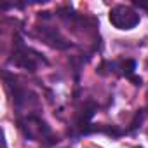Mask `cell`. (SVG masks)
<instances>
[{"instance_id": "3", "label": "cell", "mask_w": 148, "mask_h": 148, "mask_svg": "<svg viewBox=\"0 0 148 148\" xmlns=\"http://www.w3.org/2000/svg\"><path fill=\"white\" fill-rule=\"evenodd\" d=\"M40 37L49 44V45H52V47H58V49H64V47H68V42L56 32V30H51L49 26H42V30H40Z\"/></svg>"}, {"instance_id": "1", "label": "cell", "mask_w": 148, "mask_h": 148, "mask_svg": "<svg viewBox=\"0 0 148 148\" xmlns=\"http://www.w3.org/2000/svg\"><path fill=\"white\" fill-rule=\"evenodd\" d=\"M110 23L119 30H131L139 23V14L127 5H115L110 11Z\"/></svg>"}, {"instance_id": "5", "label": "cell", "mask_w": 148, "mask_h": 148, "mask_svg": "<svg viewBox=\"0 0 148 148\" xmlns=\"http://www.w3.org/2000/svg\"><path fill=\"white\" fill-rule=\"evenodd\" d=\"M136 5L141 7V9H148V4H143V2H136Z\"/></svg>"}, {"instance_id": "2", "label": "cell", "mask_w": 148, "mask_h": 148, "mask_svg": "<svg viewBox=\"0 0 148 148\" xmlns=\"http://www.w3.org/2000/svg\"><path fill=\"white\" fill-rule=\"evenodd\" d=\"M21 127L25 131L26 136H30L32 139H37V141H49L52 138V132L49 129V125L40 120L38 117H33V115H28L25 120H21Z\"/></svg>"}, {"instance_id": "4", "label": "cell", "mask_w": 148, "mask_h": 148, "mask_svg": "<svg viewBox=\"0 0 148 148\" xmlns=\"http://www.w3.org/2000/svg\"><path fill=\"white\" fill-rule=\"evenodd\" d=\"M134 68H136L134 61H125V63H122V70H124V73H125V75H132Z\"/></svg>"}]
</instances>
